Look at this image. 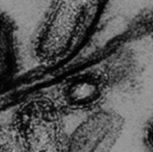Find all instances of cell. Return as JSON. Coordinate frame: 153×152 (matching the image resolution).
Masks as SVG:
<instances>
[{"label":"cell","instance_id":"obj_1","mask_svg":"<svg viewBox=\"0 0 153 152\" xmlns=\"http://www.w3.org/2000/svg\"><path fill=\"white\" fill-rule=\"evenodd\" d=\"M91 92H92V87L91 86H90L88 84H82L75 90L74 94L78 99H83L90 97Z\"/></svg>","mask_w":153,"mask_h":152},{"label":"cell","instance_id":"obj_2","mask_svg":"<svg viewBox=\"0 0 153 152\" xmlns=\"http://www.w3.org/2000/svg\"><path fill=\"white\" fill-rule=\"evenodd\" d=\"M152 139H153V133H152Z\"/></svg>","mask_w":153,"mask_h":152}]
</instances>
